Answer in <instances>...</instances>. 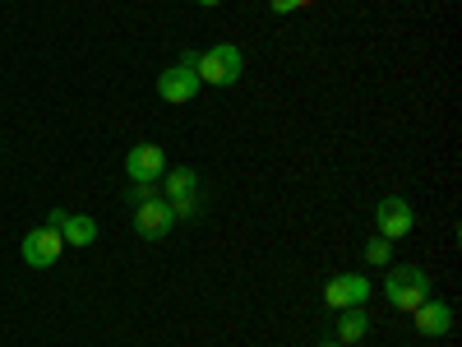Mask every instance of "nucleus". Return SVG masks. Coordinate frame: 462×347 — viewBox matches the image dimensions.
<instances>
[{
	"label": "nucleus",
	"mask_w": 462,
	"mask_h": 347,
	"mask_svg": "<svg viewBox=\"0 0 462 347\" xmlns=\"http://www.w3.org/2000/svg\"><path fill=\"white\" fill-rule=\"evenodd\" d=\"M430 287H435L430 274L416 264H398V268H389V278H383V296H389V305L402 315H411L420 301H430Z\"/></svg>",
	"instance_id": "f257e3e1"
},
{
	"label": "nucleus",
	"mask_w": 462,
	"mask_h": 347,
	"mask_svg": "<svg viewBox=\"0 0 462 347\" xmlns=\"http://www.w3.org/2000/svg\"><path fill=\"white\" fill-rule=\"evenodd\" d=\"M195 74H199V84L226 89V84H236L241 74H245V52L231 47V42H222V47H213V52H199Z\"/></svg>",
	"instance_id": "f03ea898"
},
{
	"label": "nucleus",
	"mask_w": 462,
	"mask_h": 347,
	"mask_svg": "<svg viewBox=\"0 0 462 347\" xmlns=\"http://www.w3.org/2000/svg\"><path fill=\"white\" fill-rule=\"evenodd\" d=\"M195 65H199V52H180V61L158 74V98H162V102H176V107H180V102H195V93H199Z\"/></svg>",
	"instance_id": "7ed1b4c3"
},
{
	"label": "nucleus",
	"mask_w": 462,
	"mask_h": 347,
	"mask_svg": "<svg viewBox=\"0 0 462 347\" xmlns=\"http://www.w3.org/2000/svg\"><path fill=\"white\" fill-rule=\"evenodd\" d=\"M416 227V213H411V204L407 200H398V195H383L379 204H374V231L383 241H398V237H407V231Z\"/></svg>",
	"instance_id": "20e7f679"
},
{
	"label": "nucleus",
	"mask_w": 462,
	"mask_h": 347,
	"mask_svg": "<svg viewBox=\"0 0 462 347\" xmlns=\"http://www.w3.org/2000/svg\"><path fill=\"white\" fill-rule=\"evenodd\" d=\"M60 250H65V237H60V231H51V227H32L28 237H23V246H19V255H23L28 268H51L60 259Z\"/></svg>",
	"instance_id": "39448f33"
},
{
	"label": "nucleus",
	"mask_w": 462,
	"mask_h": 347,
	"mask_svg": "<svg viewBox=\"0 0 462 347\" xmlns=\"http://www.w3.org/2000/svg\"><path fill=\"white\" fill-rule=\"evenodd\" d=\"M171 227H176L171 200H143V204H134V231L143 241H162Z\"/></svg>",
	"instance_id": "423d86ee"
},
{
	"label": "nucleus",
	"mask_w": 462,
	"mask_h": 347,
	"mask_svg": "<svg viewBox=\"0 0 462 347\" xmlns=\"http://www.w3.org/2000/svg\"><path fill=\"white\" fill-rule=\"evenodd\" d=\"M370 278L365 274H337L328 287H324V305L328 311H346V305H365L370 301Z\"/></svg>",
	"instance_id": "0eeeda50"
},
{
	"label": "nucleus",
	"mask_w": 462,
	"mask_h": 347,
	"mask_svg": "<svg viewBox=\"0 0 462 347\" xmlns=\"http://www.w3.org/2000/svg\"><path fill=\"white\" fill-rule=\"evenodd\" d=\"M125 172H130V181H158L167 172V153L158 144H134L125 153Z\"/></svg>",
	"instance_id": "6e6552de"
},
{
	"label": "nucleus",
	"mask_w": 462,
	"mask_h": 347,
	"mask_svg": "<svg viewBox=\"0 0 462 347\" xmlns=\"http://www.w3.org/2000/svg\"><path fill=\"white\" fill-rule=\"evenodd\" d=\"M411 320H416V333H426V338H444L453 329V311L444 301H420L411 311Z\"/></svg>",
	"instance_id": "1a4fd4ad"
},
{
	"label": "nucleus",
	"mask_w": 462,
	"mask_h": 347,
	"mask_svg": "<svg viewBox=\"0 0 462 347\" xmlns=\"http://www.w3.org/2000/svg\"><path fill=\"white\" fill-rule=\"evenodd\" d=\"M162 190H167V200H171V204H180V200H199V172H195V167L162 172Z\"/></svg>",
	"instance_id": "9d476101"
},
{
	"label": "nucleus",
	"mask_w": 462,
	"mask_h": 347,
	"mask_svg": "<svg viewBox=\"0 0 462 347\" xmlns=\"http://www.w3.org/2000/svg\"><path fill=\"white\" fill-rule=\"evenodd\" d=\"M365 333H370L365 305H346V311H337V342H361Z\"/></svg>",
	"instance_id": "9b49d317"
},
{
	"label": "nucleus",
	"mask_w": 462,
	"mask_h": 347,
	"mask_svg": "<svg viewBox=\"0 0 462 347\" xmlns=\"http://www.w3.org/2000/svg\"><path fill=\"white\" fill-rule=\"evenodd\" d=\"M60 237H65V246H93L97 241V222L88 213H69L65 227H60Z\"/></svg>",
	"instance_id": "f8f14e48"
},
{
	"label": "nucleus",
	"mask_w": 462,
	"mask_h": 347,
	"mask_svg": "<svg viewBox=\"0 0 462 347\" xmlns=\"http://www.w3.org/2000/svg\"><path fill=\"white\" fill-rule=\"evenodd\" d=\"M389 259H393V241H383V237H370V241H365V264L389 268Z\"/></svg>",
	"instance_id": "ddd939ff"
},
{
	"label": "nucleus",
	"mask_w": 462,
	"mask_h": 347,
	"mask_svg": "<svg viewBox=\"0 0 462 347\" xmlns=\"http://www.w3.org/2000/svg\"><path fill=\"white\" fill-rule=\"evenodd\" d=\"M143 200H158V185L152 181H134L130 185V204H143Z\"/></svg>",
	"instance_id": "4468645a"
},
{
	"label": "nucleus",
	"mask_w": 462,
	"mask_h": 347,
	"mask_svg": "<svg viewBox=\"0 0 462 347\" xmlns=\"http://www.w3.org/2000/svg\"><path fill=\"white\" fill-rule=\"evenodd\" d=\"M273 5V14H296V10H310L315 0H268Z\"/></svg>",
	"instance_id": "2eb2a0df"
},
{
	"label": "nucleus",
	"mask_w": 462,
	"mask_h": 347,
	"mask_svg": "<svg viewBox=\"0 0 462 347\" xmlns=\"http://www.w3.org/2000/svg\"><path fill=\"white\" fill-rule=\"evenodd\" d=\"M65 218H69V213H65V209H51V213H47V222H42V227H51V231H60V227H65Z\"/></svg>",
	"instance_id": "dca6fc26"
},
{
	"label": "nucleus",
	"mask_w": 462,
	"mask_h": 347,
	"mask_svg": "<svg viewBox=\"0 0 462 347\" xmlns=\"http://www.w3.org/2000/svg\"><path fill=\"white\" fill-rule=\"evenodd\" d=\"M199 5H222V0H199Z\"/></svg>",
	"instance_id": "f3484780"
},
{
	"label": "nucleus",
	"mask_w": 462,
	"mask_h": 347,
	"mask_svg": "<svg viewBox=\"0 0 462 347\" xmlns=\"http://www.w3.org/2000/svg\"><path fill=\"white\" fill-rule=\"evenodd\" d=\"M324 347H346V342H324Z\"/></svg>",
	"instance_id": "a211bd4d"
}]
</instances>
